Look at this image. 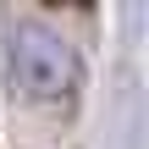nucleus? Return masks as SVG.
<instances>
[{"mask_svg":"<svg viewBox=\"0 0 149 149\" xmlns=\"http://www.w3.org/2000/svg\"><path fill=\"white\" fill-rule=\"evenodd\" d=\"M11 83L33 105H72L77 88H83V61L55 28L17 22V33H11Z\"/></svg>","mask_w":149,"mask_h":149,"instance_id":"f257e3e1","label":"nucleus"}]
</instances>
